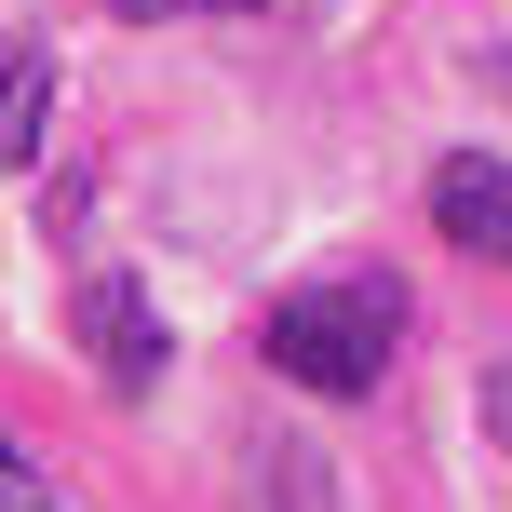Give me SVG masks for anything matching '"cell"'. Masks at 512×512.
Instances as JSON below:
<instances>
[{"mask_svg":"<svg viewBox=\"0 0 512 512\" xmlns=\"http://www.w3.org/2000/svg\"><path fill=\"white\" fill-rule=\"evenodd\" d=\"M486 445L512 459V364H486Z\"/></svg>","mask_w":512,"mask_h":512,"instance_id":"52a82bcc","label":"cell"},{"mask_svg":"<svg viewBox=\"0 0 512 512\" xmlns=\"http://www.w3.org/2000/svg\"><path fill=\"white\" fill-rule=\"evenodd\" d=\"M0 499H14V512H54V486H41V445H0Z\"/></svg>","mask_w":512,"mask_h":512,"instance_id":"8992f818","label":"cell"},{"mask_svg":"<svg viewBox=\"0 0 512 512\" xmlns=\"http://www.w3.org/2000/svg\"><path fill=\"white\" fill-rule=\"evenodd\" d=\"M270 512H337V486H324V459H297V445H283L270 459V486H256Z\"/></svg>","mask_w":512,"mask_h":512,"instance_id":"5b68a950","label":"cell"},{"mask_svg":"<svg viewBox=\"0 0 512 512\" xmlns=\"http://www.w3.org/2000/svg\"><path fill=\"white\" fill-rule=\"evenodd\" d=\"M391 351H405V283L391 270L297 283V297H270V324H256V364H270L283 391H324V405H364V391L391 378Z\"/></svg>","mask_w":512,"mask_h":512,"instance_id":"6da1fadb","label":"cell"},{"mask_svg":"<svg viewBox=\"0 0 512 512\" xmlns=\"http://www.w3.org/2000/svg\"><path fill=\"white\" fill-rule=\"evenodd\" d=\"M432 230L459 243V256H486V270H512V176H499L486 149L432 162Z\"/></svg>","mask_w":512,"mask_h":512,"instance_id":"3957f363","label":"cell"},{"mask_svg":"<svg viewBox=\"0 0 512 512\" xmlns=\"http://www.w3.org/2000/svg\"><path fill=\"white\" fill-rule=\"evenodd\" d=\"M68 337L95 351V378L122 391V405H149V391H162V351H176L135 270H81V283H68Z\"/></svg>","mask_w":512,"mask_h":512,"instance_id":"7a4b0ae2","label":"cell"},{"mask_svg":"<svg viewBox=\"0 0 512 512\" xmlns=\"http://www.w3.org/2000/svg\"><path fill=\"white\" fill-rule=\"evenodd\" d=\"M41 122H54V68H41V41H14V81H0V162H41Z\"/></svg>","mask_w":512,"mask_h":512,"instance_id":"277c9868","label":"cell"},{"mask_svg":"<svg viewBox=\"0 0 512 512\" xmlns=\"http://www.w3.org/2000/svg\"><path fill=\"white\" fill-rule=\"evenodd\" d=\"M122 14H270V0H122Z\"/></svg>","mask_w":512,"mask_h":512,"instance_id":"ba28073f","label":"cell"}]
</instances>
